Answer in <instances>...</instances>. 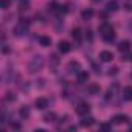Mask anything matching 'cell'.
I'll return each mask as SVG.
<instances>
[{"label":"cell","instance_id":"obj_1","mask_svg":"<svg viewBox=\"0 0 132 132\" xmlns=\"http://www.w3.org/2000/svg\"><path fill=\"white\" fill-rule=\"evenodd\" d=\"M42 67H44V57L40 54L31 57V61L28 62V72L30 73H36V72L42 70Z\"/></svg>","mask_w":132,"mask_h":132},{"label":"cell","instance_id":"obj_2","mask_svg":"<svg viewBox=\"0 0 132 132\" xmlns=\"http://www.w3.org/2000/svg\"><path fill=\"white\" fill-rule=\"evenodd\" d=\"M28 27H30V22H28L27 19H22V20L14 27V30H13L14 36H17V37H23V36L28 33Z\"/></svg>","mask_w":132,"mask_h":132},{"label":"cell","instance_id":"obj_3","mask_svg":"<svg viewBox=\"0 0 132 132\" xmlns=\"http://www.w3.org/2000/svg\"><path fill=\"white\" fill-rule=\"evenodd\" d=\"M67 72H69L70 75H78V73L81 72V64H79L78 61H70L69 65H67Z\"/></svg>","mask_w":132,"mask_h":132},{"label":"cell","instance_id":"obj_4","mask_svg":"<svg viewBox=\"0 0 132 132\" xmlns=\"http://www.w3.org/2000/svg\"><path fill=\"white\" fill-rule=\"evenodd\" d=\"M76 113L78 115H87L89 113V110H90V106L87 104V103H79L78 106H76Z\"/></svg>","mask_w":132,"mask_h":132},{"label":"cell","instance_id":"obj_5","mask_svg":"<svg viewBox=\"0 0 132 132\" xmlns=\"http://www.w3.org/2000/svg\"><path fill=\"white\" fill-rule=\"evenodd\" d=\"M129 121V118H127V115H124V113H117L113 118H112V123L113 124H124V123H127Z\"/></svg>","mask_w":132,"mask_h":132},{"label":"cell","instance_id":"obj_6","mask_svg":"<svg viewBox=\"0 0 132 132\" xmlns=\"http://www.w3.org/2000/svg\"><path fill=\"white\" fill-rule=\"evenodd\" d=\"M112 59H113V53H112V51L103 50V51L100 53V61H103V62H110Z\"/></svg>","mask_w":132,"mask_h":132},{"label":"cell","instance_id":"obj_7","mask_svg":"<svg viewBox=\"0 0 132 132\" xmlns=\"http://www.w3.org/2000/svg\"><path fill=\"white\" fill-rule=\"evenodd\" d=\"M34 106H36V109L44 110V109L48 107V100H47V98H37V100L34 101Z\"/></svg>","mask_w":132,"mask_h":132},{"label":"cell","instance_id":"obj_8","mask_svg":"<svg viewBox=\"0 0 132 132\" xmlns=\"http://www.w3.org/2000/svg\"><path fill=\"white\" fill-rule=\"evenodd\" d=\"M57 48H59L61 53H69V51L72 50V45H70L67 40H61V42L57 44Z\"/></svg>","mask_w":132,"mask_h":132},{"label":"cell","instance_id":"obj_9","mask_svg":"<svg viewBox=\"0 0 132 132\" xmlns=\"http://www.w3.org/2000/svg\"><path fill=\"white\" fill-rule=\"evenodd\" d=\"M48 64H50V69L54 72V69L57 67V64H59V57H57V54H50V57H48Z\"/></svg>","mask_w":132,"mask_h":132},{"label":"cell","instance_id":"obj_10","mask_svg":"<svg viewBox=\"0 0 132 132\" xmlns=\"http://www.w3.org/2000/svg\"><path fill=\"white\" fill-rule=\"evenodd\" d=\"M117 10H118V2H117V0H109L107 5H106V11L107 13H113Z\"/></svg>","mask_w":132,"mask_h":132},{"label":"cell","instance_id":"obj_11","mask_svg":"<svg viewBox=\"0 0 132 132\" xmlns=\"http://www.w3.org/2000/svg\"><path fill=\"white\" fill-rule=\"evenodd\" d=\"M76 79H78V82H79V84H86V82L89 81V73L81 70V72L76 75Z\"/></svg>","mask_w":132,"mask_h":132},{"label":"cell","instance_id":"obj_12","mask_svg":"<svg viewBox=\"0 0 132 132\" xmlns=\"http://www.w3.org/2000/svg\"><path fill=\"white\" fill-rule=\"evenodd\" d=\"M118 50H120L121 53H127V51L130 50V42H129V40H123V42H120Z\"/></svg>","mask_w":132,"mask_h":132},{"label":"cell","instance_id":"obj_13","mask_svg":"<svg viewBox=\"0 0 132 132\" xmlns=\"http://www.w3.org/2000/svg\"><path fill=\"white\" fill-rule=\"evenodd\" d=\"M117 92H118V84L115 82L113 86H110V87H109V90H107V98H109V100H110V98H113V96L117 95Z\"/></svg>","mask_w":132,"mask_h":132},{"label":"cell","instance_id":"obj_14","mask_svg":"<svg viewBox=\"0 0 132 132\" xmlns=\"http://www.w3.org/2000/svg\"><path fill=\"white\" fill-rule=\"evenodd\" d=\"M93 123H95V118L93 117H87V118H82L81 120V126L82 127H90Z\"/></svg>","mask_w":132,"mask_h":132},{"label":"cell","instance_id":"obj_15","mask_svg":"<svg viewBox=\"0 0 132 132\" xmlns=\"http://www.w3.org/2000/svg\"><path fill=\"white\" fill-rule=\"evenodd\" d=\"M39 44H40L42 47H50V45H51V37H48V36H40V37H39Z\"/></svg>","mask_w":132,"mask_h":132},{"label":"cell","instance_id":"obj_16","mask_svg":"<svg viewBox=\"0 0 132 132\" xmlns=\"http://www.w3.org/2000/svg\"><path fill=\"white\" fill-rule=\"evenodd\" d=\"M123 98L126 101H132V87H124L123 90Z\"/></svg>","mask_w":132,"mask_h":132},{"label":"cell","instance_id":"obj_17","mask_svg":"<svg viewBox=\"0 0 132 132\" xmlns=\"http://www.w3.org/2000/svg\"><path fill=\"white\" fill-rule=\"evenodd\" d=\"M87 92H89L90 95H98V93H100V86H98V84H90V86L87 87Z\"/></svg>","mask_w":132,"mask_h":132},{"label":"cell","instance_id":"obj_18","mask_svg":"<svg viewBox=\"0 0 132 132\" xmlns=\"http://www.w3.org/2000/svg\"><path fill=\"white\" fill-rule=\"evenodd\" d=\"M44 121H45V123H54V121H56V113H54V112L45 113V115H44Z\"/></svg>","mask_w":132,"mask_h":132},{"label":"cell","instance_id":"obj_19","mask_svg":"<svg viewBox=\"0 0 132 132\" xmlns=\"http://www.w3.org/2000/svg\"><path fill=\"white\" fill-rule=\"evenodd\" d=\"M72 37H73L76 42H79V40H81V37H82L81 30H79V28H73V31H72Z\"/></svg>","mask_w":132,"mask_h":132},{"label":"cell","instance_id":"obj_20","mask_svg":"<svg viewBox=\"0 0 132 132\" xmlns=\"http://www.w3.org/2000/svg\"><path fill=\"white\" fill-rule=\"evenodd\" d=\"M19 113H20L22 118H28V117H30V109H28V106H22L20 110H19Z\"/></svg>","mask_w":132,"mask_h":132},{"label":"cell","instance_id":"obj_21","mask_svg":"<svg viewBox=\"0 0 132 132\" xmlns=\"http://www.w3.org/2000/svg\"><path fill=\"white\" fill-rule=\"evenodd\" d=\"M81 16H82V19H84V20H89V19L93 16V11H92V10H84Z\"/></svg>","mask_w":132,"mask_h":132},{"label":"cell","instance_id":"obj_22","mask_svg":"<svg viewBox=\"0 0 132 132\" xmlns=\"http://www.w3.org/2000/svg\"><path fill=\"white\" fill-rule=\"evenodd\" d=\"M5 100H6V101H10V103H11V101H16V95H14L13 92H8V93H6V96H5Z\"/></svg>","mask_w":132,"mask_h":132},{"label":"cell","instance_id":"obj_23","mask_svg":"<svg viewBox=\"0 0 132 132\" xmlns=\"http://www.w3.org/2000/svg\"><path fill=\"white\" fill-rule=\"evenodd\" d=\"M110 129H112V124H109V123L100 124V130H110Z\"/></svg>","mask_w":132,"mask_h":132},{"label":"cell","instance_id":"obj_24","mask_svg":"<svg viewBox=\"0 0 132 132\" xmlns=\"http://www.w3.org/2000/svg\"><path fill=\"white\" fill-rule=\"evenodd\" d=\"M124 10L126 11H132V0H127V2L124 3Z\"/></svg>","mask_w":132,"mask_h":132},{"label":"cell","instance_id":"obj_25","mask_svg":"<svg viewBox=\"0 0 132 132\" xmlns=\"http://www.w3.org/2000/svg\"><path fill=\"white\" fill-rule=\"evenodd\" d=\"M28 6H30V3H28V2H25V3L22 2V3H20V13L27 11V10H28Z\"/></svg>","mask_w":132,"mask_h":132},{"label":"cell","instance_id":"obj_26","mask_svg":"<svg viewBox=\"0 0 132 132\" xmlns=\"http://www.w3.org/2000/svg\"><path fill=\"white\" fill-rule=\"evenodd\" d=\"M86 39H87L89 42H92V40H93V34H92V31H90V30H87V31H86Z\"/></svg>","mask_w":132,"mask_h":132},{"label":"cell","instance_id":"obj_27","mask_svg":"<svg viewBox=\"0 0 132 132\" xmlns=\"http://www.w3.org/2000/svg\"><path fill=\"white\" fill-rule=\"evenodd\" d=\"M10 8V0H2V10H8Z\"/></svg>","mask_w":132,"mask_h":132},{"label":"cell","instance_id":"obj_28","mask_svg":"<svg viewBox=\"0 0 132 132\" xmlns=\"http://www.w3.org/2000/svg\"><path fill=\"white\" fill-rule=\"evenodd\" d=\"M10 126H11L13 129H16V130H19V129H20V124H19V123H16V121H11V123H10Z\"/></svg>","mask_w":132,"mask_h":132},{"label":"cell","instance_id":"obj_29","mask_svg":"<svg viewBox=\"0 0 132 132\" xmlns=\"http://www.w3.org/2000/svg\"><path fill=\"white\" fill-rule=\"evenodd\" d=\"M110 72H109V75H117V72H118V69L117 67H113V69H109Z\"/></svg>","mask_w":132,"mask_h":132},{"label":"cell","instance_id":"obj_30","mask_svg":"<svg viewBox=\"0 0 132 132\" xmlns=\"http://www.w3.org/2000/svg\"><path fill=\"white\" fill-rule=\"evenodd\" d=\"M93 70H95V73H96V75H100V73H101V69L98 67V65H93Z\"/></svg>","mask_w":132,"mask_h":132},{"label":"cell","instance_id":"obj_31","mask_svg":"<svg viewBox=\"0 0 132 132\" xmlns=\"http://www.w3.org/2000/svg\"><path fill=\"white\" fill-rule=\"evenodd\" d=\"M129 30H130V33H132V20L129 22Z\"/></svg>","mask_w":132,"mask_h":132},{"label":"cell","instance_id":"obj_32","mask_svg":"<svg viewBox=\"0 0 132 132\" xmlns=\"http://www.w3.org/2000/svg\"><path fill=\"white\" fill-rule=\"evenodd\" d=\"M92 2H93V3H100V2H101V0H92Z\"/></svg>","mask_w":132,"mask_h":132}]
</instances>
